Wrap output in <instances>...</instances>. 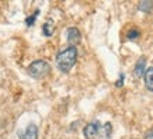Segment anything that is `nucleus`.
Returning a JSON list of instances; mask_svg holds the SVG:
<instances>
[{
    "label": "nucleus",
    "mask_w": 153,
    "mask_h": 139,
    "mask_svg": "<svg viewBox=\"0 0 153 139\" xmlns=\"http://www.w3.org/2000/svg\"><path fill=\"white\" fill-rule=\"evenodd\" d=\"M86 139H110L112 134V125L110 122L91 121L83 129Z\"/></svg>",
    "instance_id": "nucleus-1"
},
{
    "label": "nucleus",
    "mask_w": 153,
    "mask_h": 139,
    "mask_svg": "<svg viewBox=\"0 0 153 139\" xmlns=\"http://www.w3.org/2000/svg\"><path fill=\"white\" fill-rule=\"evenodd\" d=\"M77 60V49L76 46H68L66 49L60 51L56 55V66L60 72L68 73L72 70V68L74 66Z\"/></svg>",
    "instance_id": "nucleus-2"
},
{
    "label": "nucleus",
    "mask_w": 153,
    "mask_h": 139,
    "mask_svg": "<svg viewBox=\"0 0 153 139\" xmlns=\"http://www.w3.org/2000/svg\"><path fill=\"white\" fill-rule=\"evenodd\" d=\"M51 73V66L47 60H34L31 65L28 66V74L34 79H44Z\"/></svg>",
    "instance_id": "nucleus-3"
},
{
    "label": "nucleus",
    "mask_w": 153,
    "mask_h": 139,
    "mask_svg": "<svg viewBox=\"0 0 153 139\" xmlns=\"http://www.w3.org/2000/svg\"><path fill=\"white\" fill-rule=\"evenodd\" d=\"M82 39V35H80V31L76 27H70L68 28V41L72 46L77 45Z\"/></svg>",
    "instance_id": "nucleus-4"
},
{
    "label": "nucleus",
    "mask_w": 153,
    "mask_h": 139,
    "mask_svg": "<svg viewBox=\"0 0 153 139\" xmlns=\"http://www.w3.org/2000/svg\"><path fill=\"white\" fill-rule=\"evenodd\" d=\"M23 139H38V128L35 124H30L24 131Z\"/></svg>",
    "instance_id": "nucleus-5"
},
{
    "label": "nucleus",
    "mask_w": 153,
    "mask_h": 139,
    "mask_svg": "<svg viewBox=\"0 0 153 139\" xmlns=\"http://www.w3.org/2000/svg\"><path fill=\"white\" fill-rule=\"evenodd\" d=\"M143 77H145V86H146V88L153 91V66L146 69Z\"/></svg>",
    "instance_id": "nucleus-6"
},
{
    "label": "nucleus",
    "mask_w": 153,
    "mask_h": 139,
    "mask_svg": "<svg viewBox=\"0 0 153 139\" xmlns=\"http://www.w3.org/2000/svg\"><path fill=\"white\" fill-rule=\"evenodd\" d=\"M53 31H55V24H53L52 20H48L42 27V33H44L45 37H51V35H53Z\"/></svg>",
    "instance_id": "nucleus-7"
},
{
    "label": "nucleus",
    "mask_w": 153,
    "mask_h": 139,
    "mask_svg": "<svg viewBox=\"0 0 153 139\" xmlns=\"http://www.w3.org/2000/svg\"><path fill=\"white\" fill-rule=\"evenodd\" d=\"M145 65H146L145 58H142V59L138 60V63H136V66H135V76H136V77H140V76H143L145 74V72H146Z\"/></svg>",
    "instance_id": "nucleus-8"
},
{
    "label": "nucleus",
    "mask_w": 153,
    "mask_h": 139,
    "mask_svg": "<svg viewBox=\"0 0 153 139\" xmlns=\"http://www.w3.org/2000/svg\"><path fill=\"white\" fill-rule=\"evenodd\" d=\"M140 35V33H139V30H129V33H128V38L129 39H135V38H138Z\"/></svg>",
    "instance_id": "nucleus-9"
},
{
    "label": "nucleus",
    "mask_w": 153,
    "mask_h": 139,
    "mask_svg": "<svg viewBox=\"0 0 153 139\" xmlns=\"http://www.w3.org/2000/svg\"><path fill=\"white\" fill-rule=\"evenodd\" d=\"M38 13H39V11L37 10V11H35V13H34L33 16H30V17H27V20H25V23H27V25H33L34 21H35V19H37Z\"/></svg>",
    "instance_id": "nucleus-10"
},
{
    "label": "nucleus",
    "mask_w": 153,
    "mask_h": 139,
    "mask_svg": "<svg viewBox=\"0 0 153 139\" xmlns=\"http://www.w3.org/2000/svg\"><path fill=\"white\" fill-rule=\"evenodd\" d=\"M145 139H153V128L149 129L146 134H145Z\"/></svg>",
    "instance_id": "nucleus-11"
}]
</instances>
